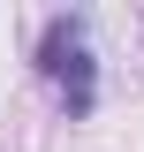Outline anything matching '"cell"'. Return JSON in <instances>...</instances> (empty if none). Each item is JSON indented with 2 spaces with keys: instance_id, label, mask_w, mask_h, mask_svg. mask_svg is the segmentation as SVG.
<instances>
[{
  "instance_id": "1",
  "label": "cell",
  "mask_w": 144,
  "mask_h": 152,
  "mask_svg": "<svg viewBox=\"0 0 144 152\" xmlns=\"http://www.w3.org/2000/svg\"><path fill=\"white\" fill-rule=\"evenodd\" d=\"M31 69H38V84L61 99L68 122L99 114V46H91V15H84V8H61V15L38 23Z\"/></svg>"
}]
</instances>
